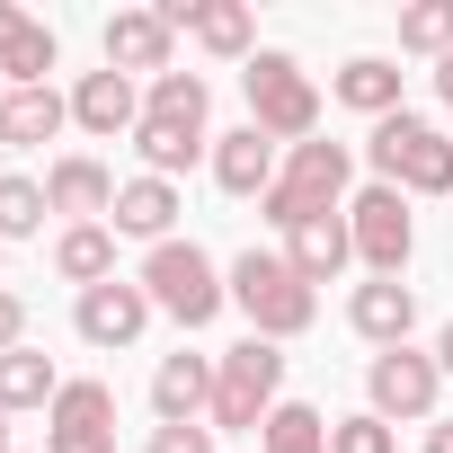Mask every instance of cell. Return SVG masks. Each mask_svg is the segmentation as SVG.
I'll return each mask as SVG.
<instances>
[{
	"label": "cell",
	"instance_id": "obj_2",
	"mask_svg": "<svg viewBox=\"0 0 453 453\" xmlns=\"http://www.w3.org/2000/svg\"><path fill=\"white\" fill-rule=\"evenodd\" d=\"M232 311L250 320V338H303L311 320H320V294L285 267V250H241L232 258Z\"/></svg>",
	"mask_w": 453,
	"mask_h": 453
},
{
	"label": "cell",
	"instance_id": "obj_23",
	"mask_svg": "<svg viewBox=\"0 0 453 453\" xmlns=\"http://www.w3.org/2000/svg\"><path fill=\"white\" fill-rule=\"evenodd\" d=\"M213 63H250L258 54V19L241 10V0H204V10H196V27H187Z\"/></svg>",
	"mask_w": 453,
	"mask_h": 453
},
{
	"label": "cell",
	"instance_id": "obj_25",
	"mask_svg": "<svg viewBox=\"0 0 453 453\" xmlns=\"http://www.w3.org/2000/svg\"><path fill=\"white\" fill-rule=\"evenodd\" d=\"M54 391H63V373H54V356H36V347H10L0 356V409H54Z\"/></svg>",
	"mask_w": 453,
	"mask_h": 453
},
{
	"label": "cell",
	"instance_id": "obj_8",
	"mask_svg": "<svg viewBox=\"0 0 453 453\" xmlns=\"http://www.w3.org/2000/svg\"><path fill=\"white\" fill-rule=\"evenodd\" d=\"M347 232H356V267H365V276H400L409 250H418V222H409V196H400V187L347 196Z\"/></svg>",
	"mask_w": 453,
	"mask_h": 453
},
{
	"label": "cell",
	"instance_id": "obj_37",
	"mask_svg": "<svg viewBox=\"0 0 453 453\" xmlns=\"http://www.w3.org/2000/svg\"><path fill=\"white\" fill-rule=\"evenodd\" d=\"M0 453H19V444H10V409H0Z\"/></svg>",
	"mask_w": 453,
	"mask_h": 453
},
{
	"label": "cell",
	"instance_id": "obj_19",
	"mask_svg": "<svg viewBox=\"0 0 453 453\" xmlns=\"http://www.w3.org/2000/svg\"><path fill=\"white\" fill-rule=\"evenodd\" d=\"M63 125H72L63 89H0V151H45Z\"/></svg>",
	"mask_w": 453,
	"mask_h": 453
},
{
	"label": "cell",
	"instance_id": "obj_29",
	"mask_svg": "<svg viewBox=\"0 0 453 453\" xmlns=\"http://www.w3.org/2000/svg\"><path fill=\"white\" fill-rule=\"evenodd\" d=\"M400 54H453V0H418V10H400Z\"/></svg>",
	"mask_w": 453,
	"mask_h": 453
},
{
	"label": "cell",
	"instance_id": "obj_4",
	"mask_svg": "<svg viewBox=\"0 0 453 453\" xmlns=\"http://www.w3.org/2000/svg\"><path fill=\"white\" fill-rule=\"evenodd\" d=\"M276 400H285V347H276V338H241V347H222V356H213V409H204L213 435L267 426Z\"/></svg>",
	"mask_w": 453,
	"mask_h": 453
},
{
	"label": "cell",
	"instance_id": "obj_34",
	"mask_svg": "<svg viewBox=\"0 0 453 453\" xmlns=\"http://www.w3.org/2000/svg\"><path fill=\"white\" fill-rule=\"evenodd\" d=\"M426 453H453V418H435V426H426Z\"/></svg>",
	"mask_w": 453,
	"mask_h": 453
},
{
	"label": "cell",
	"instance_id": "obj_20",
	"mask_svg": "<svg viewBox=\"0 0 453 453\" xmlns=\"http://www.w3.org/2000/svg\"><path fill=\"white\" fill-rule=\"evenodd\" d=\"M329 98H338V107H356L365 125H382V116H400V63H382V54H356V63H338Z\"/></svg>",
	"mask_w": 453,
	"mask_h": 453
},
{
	"label": "cell",
	"instance_id": "obj_17",
	"mask_svg": "<svg viewBox=\"0 0 453 453\" xmlns=\"http://www.w3.org/2000/svg\"><path fill=\"white\" fill-rule=\"evenodd\" d=\"M107 232H116V241H142V250L178 241V187H169V178H125V187H116V213H107Z\"/></svg>",
	"mask_w": 453,
	"mask_h": 453
},
{
	"label": "cell",
	"instance_id": "obj_21",
	"mask_svg": "<svg viewBox=\"0 0 453 453\" xmlns=\"http://www.w3.org/2000/svg\"><path fill=\"white\" fill-rule=\"evenodd\" d=\"M54 276L63 285H107L116 276V232H107V222H63V232H54Z\"/></svg>",
	"mask_w": 453,
	"mask_h": 453
},
{
	"label": "cell",
	"instance_id": "obj_7",
	"mask_svg": "<svg viewBox=\"0 0 453 453\" xmlns=\"http://www.w3.org/2000/svg\"><path fill=\"white\" fill-rule=\"evenodd\" d=\"M435 400H444V365H435V347H382L373 365H365V409L382 418V426H435Z\"/></svg>",
	"mask_w": 453,
	"mask_h": 453
},
{
	"label": "cell",
	"instance_id": "obj_36",
	"mask_svg": "<svg viewBox=\"0 0 453 453\" xmlns=\"http://www.w3.org/2000/svg\"><path fill=\"white\" fill-rule=\"evenodd\" d=\"M435 365H444V382H453V320H444V338H435Z\"/></svg>",
	"mask_w": 453,
	"mask_h": 453
},
{
	"label": "cell",
	"instance_id": "obj_10",
	"mask_svg": "<svg viewBox=\"0 0 453 453\" xmlns=\"http://www.w3.org/2000/svg\"><path fill=\"white\" fill-rule=\"evenodd\" d=\"M72 329L89 338V347H134L142 329H151V294H142V276H107V285H89L81 303H72Z\"/></svg>",
	"mask_w": 453,
	"mask_h": 453
},
{
	"label": "cell",
	"instance_id": "obj_26",
	"mask_svg": "<svg viewBox=\"0 0 453 453\" xmlns=\"http://www.w3.org/2000/svg\"><path fill=\"white\" fill-rule=\"evenodd\" d=\"M54 63H63L54 27H45V19H27V27L10 36V45H0V89H54V81H45Z\"/></svg>",
	"mask_w": 453,
	"mask_h": 453
},
{
	"label": "cell",
	"instance_id": "obj_13",
	"mask_svg": "<svg viewBox=\"0 0 453 453\" xmlns=\"http://www.w3.org/2000/svg\"><path fill=\"white\" fill-rule=\"evenodd\" d=\"M72 125L98 134V142L134 134V125H142V81H125V72H81V81H72Z\"/></svg>",
	"mask_w": 453,
	"mask_h": 453
},
{
	"label": "cell",
	"instance_id": "obj_1",
	"mask_svg": "<svg viewBox=\"0 0 453 453\" xmlns=\"http://www.w3.org/2000/svg\"><path fill=\"white\" fill-rule=\"evenodd\" d=\"M347 178H356V142H294L285 151V169H276V187L258 196V213L276 222V232H303L311 213H347Z\"/></svg>",
	"mask_w": 453,
	"mask_h": 453
},
{
	"label": "cell",
	"instance_id": "obj_30",
	"mask_svg": "<svg viewBox=\"0 0 453 453\" xmlns=\"http://www.w3.org/2000/svg\"><path fill=\"white\" fill-rule=\"evenodd\" d=\"M329 453H400V435L373 409H356V418H329Z\"/></svg>",
	"mask_w": 453,
	"mask_h": 453
},
{
	"label": "cell",
	"instance_id": "obj_28",
	"mask_svg": "<svg viewBox=\"0 0 453 453\" xmlns=\"http://www.w3.org/2000/svg\"><path fill=\"white\" fill-rule=\"evenodd\" d=\"M45 213H54V204H45V178H19V169L0 178V241H36Z\"/></svg>",
	"mask_w": 453,
	"mask_h": 453
},
{
	"label": "cell",
	"instance_id": "obj_16",
	"mask_svg": "<svg viewBox=\"0 0 453 453\" xmlns=\"http://www.w3.org/2000/svg\"><path fill=\"white\" fill-rule=\"evenodd\" d=\"M285 267L320 294V285H338L347 267H356V232H347V213H311L303 232H285Z\"/></svg>",
	"mask_w": 453,
	"mask_h": 453
},
{
	"label": "cell",
	"instance_id": "obj_31",
	"mask_svg": "<svg viewBox=\"0 0 453 453\" xmlns=\"http://www.w3.org/2000/svg\"><path fill=\"white\" fill-rule=\"evenodd\" d=\"M142 453H213V426H151Z\"/></svg>",
	"mask_w": 453,
	"mask_h": 453
},
{
	"label": "cell",
	"instance_id": "obj_24",
	"mask_svg": "<svg viewBox=\"0 0 453 453\" xmlns=\"http://www.w3.org/2000/svg\"><path fill=\"white\" fill-rule=\"evenodd\" d=\"M142 116H151V125H187V134H204V116H213L204 72H160V81L142 89Z\"/></svg>",
	"mask_w": 453,
	"mask_h": 453
},
{
	"label": "cell",
	"instance_id": "obj_27",
	"mask_svg": "<svg viewBox=\"0 0 453 453\" xmlns=\"http://www.w3.org/2000/svg\"><path fill=\"white\" fill-rule=\"evenodd\" d=\"M258 453H329V418L311 400H276L258 426Z\"/></svg>",
	"mask_w": 453,
	"mask_h": 453
},
{
	"label": "cell",
	"instance_id": "obj_9",
	"mask_svg": "<svg viewBox=\"0 0 453 453\" xmlns=\"http://www.w3.org/2000/svg\"><path fill=\"white\" fill-rule=\"evenodd\" d=\"M45 453H116V391L107 382H63L45 409Z\"/></svg>",
	"mask_w": 453,
	"mask_h": 453
},
{
	"label": "cell",
	"instance_id": "obj_35",
	"mask_svg": "<svg viewBox=\"0 0 453 453\" xmlns=\"http://www.w3.org/2000/svg\"><path fill=\"white\" fill-rule=\"evenodd\" d=\"M435 98H444V107H453V54H444V63H435Z\"/></svg>",
	"mask_w": 453,
	"mask_h": 453
},
{
	"label": "cell",
	"instance_id": "obj_15",
	"mask_svg": "<svg viewBox=\"0 0 453 453\" xmlns=\"http://www.w3.org/2000/svg\"><path fill=\"white\" fill-rule=\"evenodd\" d=\"M204 169H213L222 196H267L276 169H285V151H276L258 125H232V134H213V160H204Z\"/></svg>",
	"mask_w": 453,
	"mask_h": 453
},
{
	"label": "cell",
	"instance_id": "obj_5",
	"mask_svg": "<svg viewBox=\"0 0 453 453\" xmlns=\"http://www.w3.org/2000/svg\"><path fill=\"white\" fill-rule=\"evenodd\" d=\"M241 89H250V125H258L276 151H294V142L320 134V89H311V72H303L294 54L258 45V54L241 63Z\"/></svg>",
	"mask_w": 453,
	"mask_h": 453
},
{
	"label": "cell",
	"instance_id": "obj_18",
	"mask_svg": "<svg viewBox=\"0 0 453 453\" xmlns=\"http://www.w3.org/2000/svg\"><path fill=\"white\" fill-rule=\"evenodd\" d=\"M151 409H160V426H204V409H213V356H160V373H151Z\"/></svg>",
	"mask_w": 453,
	"mask_h": 453
},
{
	"label": "cell",
	"instance_id": "obj_12",
	"mask_svg": "<svg viewBox=\"0 0 453 453\" xmlns=\"http://www.w3.org/2000/svg\"><path fill=\"white\" fill-rule=\"evenodd\" d=\"M347 329H356L365 347H409V329H418V285L365 276V285L347 294Z\"/></svg>",
	"mask_w": 453,
	"mask_h": 453
},
{
	"label": "cell",
	"instance_id": "obj_11",
	"mask_svg": "<svg viewBox=\"0 0 453 453\" xmlns=\"http://www.w3.org/2000/svg\"><path fill=\"white\" fill-rule=\"evenodd\" d=\"M169 19L160 10H116L107 27H98V54H107V72H125V81H160V72H178L169 63Z\"/></svg>",
	"mask_w": 453,
	"mask_h": 453
},
{
	"label": "cell",
	"instance_id": "obj_6",
	"mask_svg": "<svg viewBox=\"0 0 453 453\" xmlns=\"http://www.w3.org/2000/svg\"><path fill=\"white\" fill-rule=\"evenodd\" d=\"M142 294H151V311H169L178 329H213L222 303H232V276H222L196 241H160V250H142Z\"/></svg>",
	"mask_w": 453,
	"mask_h": 453
},
{
	"label": "cell",
	"instance_id": "obj_14",
	"mask_svg": "<svg viewBox=\"0 0 453 453\" xmlns=\"http://www.w3.org/2000/svg\"><path fill=\"white\" fill-rule=\"evenodd\" d=\"M45 204H54L63 222H107V213H116V169L89 160V151H63V160L45 169Z\"/></svg>",
	"mask_w": 453,
	"mask_h": 453
},
{
	"label": "cell",
	"instance_id": "obj_38",
	"mask_svg": "<svg viewBox=\"0 0 453 453\" xmlns=\"http://www.w3.org/2000/svg\"><path fill=\"white\" fill-rule=\"evenodd\" d=\"M0 250H10V241H0Z\"/></svg>",
	"mask_w": 453,
	"mask_h": 453
},
{
	"label": "cell",
	"instance_id": "obj_3",
	"mask_svg": "<svg viewBox=\"0 0 453 453\" xmlns=\"http://www.w3.org/2000/svg\"><path fill=\"white\" fill-rule=\"evenodd\" d=\"M365 169L373 187H400V196H453V134L400 107L365 134Z\"/></svg>",
	"mask_w": 453,
	"mask_h": 453
},
{
	"label": "cell",
	"instance_id": "obj_22",
	"mask_svg": "<svg viewBox=\"0 0 453 453\" xmlns=\"http://www.w3.org/2000/svg\"><path fill=\"white\" fill-rule=\"evenodd\" d=\"M134 151H142V178H169L178 187V169H196V160H213V134H187V125H134Z\"/></svg>",
	"mask_w": 453,
	"mask_h": 453
},
{
	"label": "cell",
	"instance_id": "obj_32",
	"mask_svg": "<svg viewBox=\"0 0 453 453\" xmlns=\"http://www.w3.org/2000/svg\"><path fill=\"white\" fill-rule=\"evenodd\" d=\"M10 347H27V303L0 285V356H10Z\"/></svg>",
	"mask_w": 453,
	"mask_h": 453
},
{
	"label": "cell",
	"instance_id": "obj_33",
	"mask_svg": "<svg viewBox=\"0 0 453 453\" xmlns=\"http://www.w3.org/2000/svg\"><path fill=\"white\" fill-rule=\"evenodd\" d=\"M19 27H27V10H19V0H0V45H10Z\"/></svg>",
	"mask_w": 453,
	"mask_h": 453
}]
</instances>
